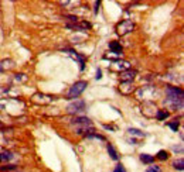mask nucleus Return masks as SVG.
I'll list each match as a JSON object with an SVG mask.
<instances>
[{
	"mask_svg": "<svg viewBox=\"0 0 184 172\" xmlns=\"http://www.w3.org/2000/svg\"><path fill=\"white\" fill-rule=\"evenodd\" d=\"M136 96L140 100H153L156 99V96H159V90L154 89V86H143L137 89Z\"/></svg>",
	"mask_w": 184,
	"mask_h": 172,
	"instance_id": "obj_1",
	"label": "nucleus"
},
{
	"mask_svg": "<svg viewBox=\"0 0 184 172\" xmlns=\"http://www.w3.org/2000/svg\"><path fill=\"white\" fill-rule=\"evenodd\" d=\"M87 86L88 85H87L85 80H79V82L74 83V85L71 86V89H70V92H68V95H67V99H75V97H78L81 93L87 89Z\"/></svg>",
	"mask_w": 184,
	"mask_h": 172,
	"instance_id": "obj_2",
	"label": "nucleus"
},
{
	"mask_svg": "<svg viewBox=\"0 0 184 172\" xmlns=\"http://www.w3.org/2000/svg\"><path fill=\"white\" fill-rule=\"evenodd\" d=\"M133 28H135V24L132 23V21L125 20V21H122V23L118 24L116 31H118V34H119V35H126L127 33L133 31Z\"/></svg>",
	"mask_w": 184,
	"mask_h": 172,
	"instance_id": "obj_3",
	"label": "nucleus"
},
{
	"mask_svg": "<svg viewBox=\"0 0 184 172\" xmlns=\"http://www.w3.org/2000/svg\"><path fill=\"white\" fill-rule=\"evenodd\" d=\"M72 123L78 127V131H77L78 134H81L82 131H87L88 126L91 127V120L88 119V117H75V119L72 120Z\"/></svg>",
	"mask_w": 184,
	"mask_h": 172,
	"instance_id": "obj_4",
	"label": "nucleus"
},
{
	"mask_svg": "<svg viewBox=\"0 0 184 172\" xmlns=\"http://www.w3.org/2000/svg\"><path fill=\"white\" fill-rule=\"evenodd\" d=\"M85 110V102L84 100H75L74 103H71V104H68L67 107V112L71 113V114H77V113H81Z\"/></svg>",
	"mask_w": 184,
	"mask_h": 172,
	"instance_id": "obj_5",
	"label": "nucleus"
},
{
	"mask_svg": "<svg viewBox=\"0 0 184 172\" xmlns=\"http://www.w3.org/2000/svg\"><path fill=\"white\" fill-rule=\"evenodd\" d=\"M164 104L167 107L173 110H177V109H181L183 107V99H173V97H167L164 100Z\"/></svg>",
	"mask_w": 184,
	"mask_h": 172,
	"instance_id": "obj_6",
	"label": "nucleus"
},
{
	"mask_svg": "<svg viewBox=\"0 0 184 172\" xmlns=\"http://www.w3.org/2000/svg\"><path fill=\"white\" fill-rule=\"evenodd\" d=\"M183 96H184L183 89L176 88V86H170V88H167V97H173V99H183Z\"/></svg>",
	"mask_w": 184,
	"mask_h": 172,
	"instance_id": "obj_7",
	"label": "nucleus"
},
{
	"mask_svg": "<svg viewBox=\"0 0 184 172\" xmlns=\"http://www.w3.org/2000/svg\"><path fill=\"white\" fill-rule=\"evenodd\" d=\"M33 102L38 103V104H48V103L53 102V97L47 96V95H43V93H36L33 96Z\"/></svg>",
	"mask_w": 184,
	"mask_h": 172,
	"instance_id": "obj_8",
	"label": "nucleus"
},
{
	"mask_svg": "<svg viewBox=\"0 0 184 172\" xmlns=\"http://www.w3.org/2000/svg\"><path fill=\"white\" fill-rule=\"evenodd\" d=\"M119 90H121L123 95H129V93H132L135 90L133 83L132 82H122L121 86H119Z\"/></svg>",
	"mask_w": 184,
	"mask_h": 172,
	"instance_id": "obj_9",
	"label": "nucleus"
},
{
	"mask_svg": "<svg viewBox=\"0 0 184 172\" xmlns=\"http://www.w3.org/2000/svg\"><path fill=\"white\" fill-rule=\"evenodd\" d=\"M135 75H136V71H131V69L123 71L121 75V79H122V82H132Z\"/></svg>",
	"mask_w": 184,
	"mask_h": 172,
	"instance_id": "obj_10",
	"label": "nucleus"
},
{
	"mask_svg": "<svg viewBox=\"0 0 184 172\" xmlns=\"http://www.w3.org/2000/svg\"><path fill=\"white\" fill-rule=\"evenodd\" d=\"M14 61H11V59H4V61H2L0 62V72H3V71H9V69H11V68H14Z\"/></svg>",
	"mask_w": 184,
	"mask_h": 172,
	"instance_id": "obj_11",
	"label": "nucleus"
},
{
	"mask_svg": "<svg viewBox=\"0 0 184 172\" xmlns=\"http://www.w3.org/2000/svg\"><path fill=\"white\" fill-rule=\"evenodd\" d=\"M109 48H110V51L113 54H116V55H121L122 54V45L118 41H112V43L109 44Z\"/></svg>",
	"mask_w": 184,
	"mask_h": 172,
	"instance_id": "obj_12",
	"label": "nucleus"
},
{
	"mask_svg": "<svg viewBox=\"0 0 184 172\" xmlns=\"http://www.w3.org/2000/svg\"><path fill=\"white\" fill-rule=\"evenodd\" d=\"M129 66H131V63L126 62V61H116V62L113 63V68L121 69V71H127L129 69Z\"/></svg>",
	"mask_w": 184,
	"mask_h": 172,
	"instance_id": "obj_13",
	"label": "nucleus"
},
{
	"mask_svg": "<svg viewBox=\"0 0 184 172\" xmlns=\"http://www.w3.org/2000/svg\"><path fill=\"white\" fill-rule=\"evenodd\" d=\"M140 159L144 162V164H152L154 161V158L152 155H147V154H142L140 155Z\"/></svg>",
	"mask_w": 184,
	"mask_h": 172,
	"instance_id": "obj_14",
	"label": "nucleus"
},
{
	"mask_svg": "<svg viewBox=\"0 0 184 172\" xmlns=\"http://www.w3.org/2000/svg\"><path fill=\"white\" fill-rule=\"evenodd\" d=\"M156 117H157L159 120H166L169 117V113L164 112V110H157V113H156Z\"/></svg>",
	"mask_w": 184,
	"mask_h": 172,
	"instance_id": "obj_15",
	"label": "nucleus"
},
{
	"mask_svg": "<svg viewBox=\"0 0 184 172\" xmlns=\"http://www.w3.org/2000/svg\"><path fill=\"white\" fill-rule=\"evenodd\" d=\"M173 166L176 169H178V171H183V169H184V161H183V159H177V161L173 162Z\"/></svg>",
	"mask_w": 184,
	"mask_h": 172,
	"instance_id": "obj_16",
	"label": "nucleus"
},
{
	"mask_svg": "<svg viewBox=\"0 0 184 172\" xmlns=\"http://www.w3.org/2000/svg\"><path fill=\"white\" fill-rule=\"evenodd\" d=\"M108 152H109V155L112 157V159H115V161H116L118 158H119V157H118V154H116V151H115V148L112 145H108Z\"/></svg>",
	"mask_w": 184,
	"mask_h": 172,
	"instance_id": "obj_17",
	"label": "nucleus"
},
{
	"mask_svg": "<svg viewBox=\"0 0 184 172\" xmlns=\"http://www.w3.org/2000/svg\"><path fill=\"white\" fill-rule=\"evenodd\" d=\"M127 131H129V134H131V136H136V137H144V134H143V133H140V131H139V130H136V129H129V130H127Z\"/></svg>",
	"mask_w": 184,
	"mask_h": 172,
	"instance_id": "obj_18",
	"label": "nucleus"
},
{
	"mask_svg": "<svg viewBox=\"0 0 184 172\" xmlns=\"http://www.w3.org/2000/svg\"><path fill=\"white\" fill-rule=\"evenodd\" d=\"M10 158H11V154H10V152H2V154H0V162L9 161Z\"/></svg>",
	"mask_w": 184,
	"mask_h": 172,
	"instance_id": "obj_19",
	"label": "nucleus"
},
{
	"mask_svg": "<svg viewBox=\"0 0 184 172\" xmlns=\"http://www.w3.org/2000/svg\"><path fill=\"white\" fill-rule=\"evenodd\" d=\"M157 158L159 159H161V161H164V159H167L169 158V154L164 149H161V151H159V154H157Z\"/></svg>",
	"mask_w": 184,
	"mask_h": 172,
	"instance_id": "obj_20",
	"label": "nucleus"
},
{
	"mask_svg": "<svg viewBox=\"0 0 184 172\" xmlns=\"http://www.w3.org/2000/svg\"><path fill=\"white\" fill-rule=\"evenodd\" d=\"M146 172H161V169H160V166H157V165H152Z\"/></svg>",
	"mask_w": 184,
	"mask_h": 172,
	"instance_id": "obj_21",
	"label": "nucleus"
},
{
	"mask_svg": "<svg viewBox=\"0 0 184 172\" xmlns=\"http://www.w3.org/2000/svg\"><path fill=\"white\" fill-rule=\"evenodd\" d=\"M16 80H19V82H20V80H27V76L24 75V73H16Z\"/></svg>",
	"mask_w": 184,
	"mask_h": 172,
	"instance_id": "obj_22",
	"label": "nucleus"
},
{
	"mask_svg": "<svg viewBox=\"0 0 184 172\" xmlns=\"http://www.w3.org/2000/svg\"><path fill=\"white\" fill-rule=\"evenodd\" d=\"M17 166L16 165H7V166H2V171H14V169H16Z\"/></svg>",
	"mask_w": 184,
	"mask_h": 172,
	"instance_id": "obj_23",
	"label": "nucleus"
},
{
	"mask_svg": "<svg viewBox=\"0 0 184 172\" xmlns=\"http://www.w3.org/2000/svg\"><path fill=\"white\" fill-rule=\"evenodd\" d=\"M113 172H126V169L123 168V165H121V164H119V165L116 166V168H115V171Z\"/></svg>",
	"mask_w": 184,
	"mask_h": 172,
	"instance_id": "obj_24",
	"label": "nucleus"
},
{
	"mask_svg": "<svg viewBox=\"0 0 184 172\" xmlns=\"http://www.w3.org/2000/svg\"><path fill=\"white\" fill-rule=\"evenodd\" d=\"M169 126H170V129L174 130V131H177V130H178V123H170Z\"/></svg>",
	"mask_w": 184,
	"mask_h": 172,
	"instance_id": "obj_25",
	"label": "nucleus"
},
{
	"mask_svg": "<svg viewBox=\"0 0 184 172\" xmlns=\"http://www.w3.org/2000/svg\"><path fill=\"white\" fill-rule=\"evenodd\" d=\"M95 76H96V79H101V78H102V71L98 69L96 71V75H95Z\"/></svg>",
	"mask_w": 184,
	"mask_h": 172,
	"instance_id": "obj_26",
	"label": "nucleus"
}]
</instances>
